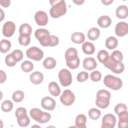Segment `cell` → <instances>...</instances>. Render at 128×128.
Instances as JSON below:
<instances>
[{
    "mask_svg": "<svg viewBox=\"0 0 128 128\" xmlns=\"http://www.w3.org/2000/svg\"><path fill=\"white\" fill-rule=\"evenodd\" d=\"M89 117L93 120H96L99 118L100 116L101 115V112L100 110L95 108H92L90 109L88 112Z\"/></svg>",
    "mask_w": 128,
    "mask_h": 128,
    "instance_id": "34",
    "label": "cell"
},
{
    "mask_svg": "<svg viewBox=\"0 0 128 128\" xmlns=\"http://www.w3.org/2000/svg\"><path fill=\"white\" fill-rule=\"evenodd\" d=\"M119 121L118 124V128H126L128 123V114L127 110L122 112L118 114Z\"/></svg>",
    "mask_w": 128,
    "mask_h": 128,
    "instance_id": "17",
    "label": "cell"
},
{
    "mask_svg": "<svg viewBox=\"0 0 128 128\" xmlns=\"http://www.w3.org/2000/svg\"><path fill=\"white\" fill-rule=\"evenodd\" d=\"M50 2L52 6L50 10V13L52 18H58L66 13V7L64 0H50Z\"/></svg>",
    "mask_w": 128,
    "mask_h": 128,
    "instance_id": "2",
    "label": "cell"
},
{
    "mask_svg": "<svg viewBox=\"0 0 128 128\" xmlns=\"http://www.w3.org/2000/svg\"><path fill=\"white\" fill-rule=\"evenodd\" d=\"M15 116L17 118V122L19 126L26 127L30 124V120L26 114V110L24 108H18L16 110Z\"/></svg>",
    "mask_w": 128,
    "mask_h": 128,
    "instance_id": "6",
    "label": "cell"
},
{
    "mask_svg": "<svg viewBox=\"0 0 128 128\" xmlns=\"http://www.w3.org/2000/svg\"><path fill=\"white\" fill-rule=\"evenodd\" d=\"M10 4V0H1L0 1V4L4 8H7L9 6Z\"/></svg>",
    "mask_w": 128,
    "mask_h": 128,
    "instance_id": "44",
    "label": "cell"
},
{
    "mask_svg": "<svg viewBox=\"0 0 128 128\" xmlns=\"http://www.w3.org/2000/svg\"><path fill=\"white\" fill-rule=\"evenodd\" d=\"M65 58L67 66L71 69H76L80 65V60L78 56L77 50L74 48H68L65 52Z\"/></svg>",
    "mask_w": 128,
    "mask_h": 128,
    "instance_id": "3",
    "label": "cell"
},
{
    "mask_svg": "<svg viewBox=\"0 0 128 128\" xmlns=\"http://www.w3.org/2000/svg\"><path fill=\"white\" fill-rule=\"evenodd\" d=\"M21 68L24 72H29L33 70L34 65L31 62L26 60L22 64Z\"/></svg>",
    "mask_w": 128,
    "mask_h": 128,
    "instance_id": "36",
    "label": "cell"
},
{
    "mask_svg": "<svg viewBox=\"0 0 128 128\" xmlns=\"http://www.w3.org/2000/svg\"><path fill=\"white\" fill-rule=\"evenodd\" d=\"M0 84H2L6 81V73L4 72H3L2 70H0Z\"/></svg>",
    "mask_w": 128,
    "mask_h": 128,
    "instance_id": "45",
    "label": "cell"
},
{
    "mask_svg": "<svg viewBox=\"0 0 128 128\" xmlns=\"http://www.w3.org/2000/svg\"><path fill=\"white\" fill-rule=\"evenodd\" d=\"M128 25L126 22H118L115 28V33L118 36H124L128 34Z\"/></svg>",
    "mask_w": 128,
    "mask_h": 128,
    "instance_id": "14",
    "label": "cell"
},
{
    "mask_svg": "<svg viewBox=\"0 0 128 128\" xmlns=\"http://www.w3.org/2000/svg\"><path fill=\"white\" fill-rule=\"evenodd\" d=\"M26 54L28 58L34 60L39 61L43 58L44 52L40 48L36 46H32L26 50Z\"/></svg>",
    "mask_w": 128,
    "mask_h": 128,
    "instance_id": "9",
    "label": "cell"
},
{
    "mask_svg": "<svg viewBox=\"0 0 128 128\" xmlns=\"http://www.w3.org/2000/svg\"><path fill=\"white\" fill-rule=\"evenodd\" d=\"M104 64L106 68H109L115 74H120L124 70V66L122 62H114L110 58Z\"/></svg>",
    "mask_w": 128,
    "mask_h": 128,
    "instance_id": "8",
    "label": "cell"
},
{
    "mask_svg": "<svg viewBox=\"0 0 128 128\" xmlns=\"http://www.w3.org/2000/svg\"><path fill=\"white\" fill-rule=\"evenodd\" d=\"M110 58L114 62H121L123 59V55L121 52L118 50H116L112 53Z\"/></svg>",
    "mask_w": 128,
    "mask_h": 128,
    "instance_id": "32",
    "label": "cell"
},
{
    "mask_svg": "<svg viewBox=\"0 0 128 128\" xmlns=\"http://www.w3.org/2000/svg\"><path fill=\"white\" fill-rule=\"evenodd\" d=\"M32 32V28L31 26L27 24L24 23L22 24L19 28L20 34H24L30 36Z\"/></svg>",
    "mask_w": 128,
    "mask_h": 128,
    "instance_id": "31",
    "label": "cell"
},
{
    "mask_svg": "<svg viewBox=\"0 0 128 128\" xmlns=\"http://www.w3.org/2000/svg\"><path fill=\"white\" fill-rule=\"evenodd\" d=\"M86 116L83 114H80L76 118L75 121L76 126L78 128H86Z\"/></svg>",
    "mask_w": 128,
    "mask_h": 128,
    "instance_id": "25",
    "label": "cell"
},
{
    "mask_svg": "<svg viewBox=\"0 0 128 128\" xmlns=\"http://www.w3.org/2000/svg\"><path fill=\"white\" fill-rule=\"evenodd\" d=\"M24 96V93L22 90H16L14 92L12 96V98L15 102H19L22 100Z\"/></svg>",
    "mask_w": 128,
    "mask_h": 128,
    "instance_id": "37",
    "label": "cell"
},
{
    "mask_svg": "<svg viewBox=\"0 0 128 128\" xmlns=\"http://www.w3.org/2000/svg\"><path fill=\"white\" fill-rule=\"evenodd\" d=\"M110 96V93L106 90H98L96 94V105L101 108H106L109 106Z\"/></svg>",
    "mask_w": 128,
    "mask_h": 128,
    "instance_id": "4",
    "label": "cell"
},
{
    "mask_svg": "<svg viewBox=\"0 0 128 128\" xmlns=\"http://www.w3.org/2000/svg\"><path fill=\"white\" fill-rule=\"evenodd\" d=\"M111 18L108 16H101L98 20V25L102 28L108 27L111 24Z\"/></svg>",
    "mask_w": 128,
    "mask_h": 128,
    "instance_id": "20",
    "label": "cell"
},
{
    "mask_svg": "<svg viewBox=\"0 0 128 128\" xmlns=\"http://www.w3.org/2000/svg\"><path fill=\"white\" fill-rule=\"evenodd\" d=\"M114 110L116 114L118 115L120 112L127 110V106L126 104L122 103L118 104L115 106L114 108Z\"/></svg>",
    "mask_w": 128,
    "mask_h": 128,
    "instance_id": "40",
    "label": "cell"
},
{
    "mask_svg": "<svg viewBox=\"0 0 128 128\" xmlns=\"http://www.w3.org/2000/svg\"><path fill=\"white\" fill-rule=\"evenodd\" d=\"M88 78V74L86 72H81L77 75L76 79L79 82H84L86 81Z\"/></svg>",
    "mask_w": 128,
    "mask_h": 128,
    "instance_id": "42",
    "label": "cell"
},
{
    "mask_svg": "<svg viewBox=\"0 0 128 128\" xmlns=\"http://www.w3.org/2000/svg\"><path fill=\"white\" fill-rule=\"evenodd\" d=\"M82 50L84 54H92L95 51V48L93 44L88 42H86L82 44Z\"/></svg>",
    "mask_w": 128,
    "mask_h": 128,
    "instance_id": "23",
    "label": "cell"
},
{
    "mask_svg": "<svg viewBox=\"0 0 128 128\" xmlns=\"http://www.w3.org/2000/svg\"><path fill=\"white\" fill-rule=\"evenodd\" d=\"M16 26L14 22L11 21L6 22L2 28V34L6 37L12 36L15 31Z\"/></svg>",
    "mask_w": 128,
    "mask_h": 128,
    "instance_id": "13",
    "label": "cell"
},
{
    "mask_svg": "<svg viewBox=\"0 0 128 128\" xmlns=\"http://www.w3.org/2000/svg\"><path fill=\"white\" fill-rule=\"evenodd\" d=\"M97 58L100 62L104 64L110 58V56L106 50H102L98 52L97 55Z\"/></svg>",
    "mask_w": 128,
    "mask_h": 128,
    "instance_id": "29",
    "label": "cell"
},
{
    "mask_svg": "<svg viewBox=\"0 0 128 128\" xmlns=\"http://www.w3.org/2000/svg\"><path fill=\"white\" fill-rule=\"evenodd\" d=\"M85 40L84 34L80 32H76L73 33L71 36L72 41L76 44H80L82 43Z\"/></svg>",
    "mask_w": 128,
    "mask_h": 128,
    "instance_id": "24",
    "label": "cell"
},
{
    "mask_svg": "<svg viewBox=\"0 0 128 128\" xmlns=\"http://www.w3.org/2000/svg\"><path fill=\"white\" fill-rule=\"evenodd\" d=\"M116 124L115 116L111 114H105L102 119V128H114Z\"/></svg>",
    "mask_w": 128,
    "mask_h": 128,
    "instance_id": "11",
    "label": "cell"
},
{
    "mask_svg": "<svg viewBox=\"0 0 128 128\" xmlns=\"http://www.w3.org/2000/svg\"><path fill=\"white\" fill-rule=\"evenodd\" d=\"M128 15V8L125 5H121L118 7L116 10V16L121 19L126 18Z\"/></svg>",
    "mask_w": 128,
    "mask_h": 128,
    "instance_id": "21",
    "label": "cell"
},
{
    "mask_svg": "<svg viewBox=\"0 0 128 128\" xmlns=\"http://www.w3.org/2000/svg\"><path fill=\"white\" fill-rule=\"evenodd\" d=\"M1 108L3 112H9L13 108V104L10 100H6L2 102Z\"/></svg>",
    "mask_w": 128,
    "mask_h": 128,
    "instance_id": "35",
    "label": "cell"
},
{
    "mask_svg": "<svg viewBox=\"0 0 128 128\" xmlns=\"http://www.w3.org/2000/svg\"><path fill=\"white\" fill-rule=\"evenodd\" d=\"M30 82L34 84H40L44 79V76L42 73L38 71H36L32 73L30 76Z\"/></svg>",
    "mask_w": 128,
    "mask_h": 128,
    "instance_id": "18",
    "label": "cell"
},
{
    "mask_svg": "<svg viewBox=\"0 0 128 128\" xmlns=\"http://www.w3.org/2000/svg\"><path fill=\"white\" fill-rule=\"evenodd\" d=\"M104 83L106 86L113 90H118L122 86V82L120 78L111 74L105 76L104 79Z\"/></svg>",
    "mask_w": 128,
    "mask_h": 128,
    "instance_id": "5",
    "label": "cell"
},
{
    "mask_svg": "<svg viewBox=\"0 0 128 128\" xmlns=\"http://www.w3.org/2000/svg\"><path fill=\"white\" fill-rule=\"evenodd\" d=\"M5 62L8 66L12 67V66H14L16 64L17 62L12 56V54H8L6 57Z\"/></svg>",
    "mask_w": 128,
    "mask_h": 128,
    "instance_id": "38",
    "label": "cell"
},
{
    "mask_svg": "<svg viewBox=\"0 0 128 128\" xmlns=\"http://www.w3.org/2000/svg\"><path fill=\"white\" fill-rule=\"evenodd\" d=\"M56 102L52 98L49 96L44 98L41 102L42 106L48 110H52L54 109L56 106Z\"/></svg>",
    "mask_w": 128,
    "mask_h": 128,
    "instance_id": "15",
    "label": "cell"
},
{
    "mask_svg": "<svg viewBox=\"0 0 128 128\" xmlns=\"http://www.w3.org/2000/svg\"><path fill=\"white\" fill-rule=\"evenodd\" d=\"M60 101L64 105L69 106L72 105L75 100L74 93L70 90H66L60 96Z\"/></svg>",
    "mask_w": 128,
    "mask_h": 128,
    "instance_id": "10",
    "label": "cell"
},
{
    "mask_svg": "<svg viewBox=\"0 0 128 128\" xmlns=\"http://www.w3.org/2000/svg\"><path fill=\"white\" fill-rule=\"evenodd\" d=\"M48 90L50 94L54 96H59L60 93V90L58 85L54 82H52L49 84Z\"/></svg>",
    "mask_w": 128,
    "mask_h": 128,
    "instance_id": "22",
    "label": "cell"
},
{
    "mask_svg": "<svg viewBox=\"0 0 128 128\" xmlns=\"http://www.w3.org/2000/svg\"><path fill=\"white\" fill-rule=\"evenodd\" d=\"M90 78L92 81L97 82L100 80L102 78V74L99 71L94 70L90 74Z\"/></svg>",
    "mask_w": 128,
    "mask_h": 128,
    "instance_id": "41",
    "label": "cell"
},
{
    "mask_svg": "<svg viewBox=\"0 0 128 128\" xmlns=\"http://www.w3.org/2000/svg\"><path fill=\"white\" fill-rule=\"evenodd\" d=\"M84 0H73V2L74 3H75L76 4H78V5H81L84 2Z\"/></svg>",
    "mask_w": 128,
    "mask_h": 128,
    "instance_id": "47",
    "label": "cell"
},
{
    "mask_svg": "<svg viewBox=\"0 0 128 128\" xmlns=\"http://www.w3.org/2000/svg\"><path fill=\"white\" fill-rule=\"evenodd\" d=\"M11 43L7 40L3 39L0 42V50L2 53L7 52L10 48Z\"/></svg>",
    "mask_w": 128,
    "mask_h": 128,
    "instance_id": "30",
    "label": "cell"
},
{
    "mask_svg": "<svg viewBox=\"0 0 128 128\" xmlns=\"http://www.w3.org/2000/svg\"><path fill=\"white\" fill-rule=\"evenodd\" d=\"M34 20L38 25L44 26L48 22V16L47 14L44 11H38L34 15Z\"/></svg>",
    "mask_w": 128,
    "mask_h": 128,
    "instance_id": "12",
    "label": "cell"
},
{
    "mask_svg": "<svg viewBox=\"0 0 128 128\" xmlns=\"http://www.w3.org/2000/svg\"><path fill=\"white\" fill-rule=\"evenodd\" d=\"M113 0H102V2L104 4V5H110L111 3L113 2Z\"/></svg>",
    "mask_w": 128,
    "mask_h": 128,
    "instance_id": "46",
    "label": "cell"
},
{
    "mask_svg": "<svg viewBox=\"0 0 128 128\" xmlns=\"http://www.w3.org/2000/svg\"><path fill=\"white\" fill-rule=\"evenodd\" d=\"M11 54L17 62L20 61L23 58V53L20 50H15Z\"/></svg>",
    "mask_w": 128,
    "mask_h": 128,
    "instance_id": "39",
    "label": "cell"
},
{
    "mask_svg": "<svg viewBox=\"0 0 128 128\" xmlns=\"http://www.w3.org/2000/svg\"><path fill=\"white\" fill-rule=\"evenodd\" d=\"M51 118V115L50 114L46 112H44V115L43 116L40 121V124H44V123H46L48 122Z\"/></svg>",
    "mask_w": 128,
    "mask_h": 128,
    "instance_id": "43",
    "label": "cell"
},
{
    "mask_svg": "<svg viewBox=\"0 0 128 128\" xmlns=\"http://www.w3.org/2000/svg\"><path fill=\"white\" fill-rule=\"evenodd\" d=\"M56 60L52 57L46 58L43 62V66L46 69H52L56 66Z\"/></svg>",
    "mask_w": 128,
    "mask_h": 128,
    "instance_id": "28",
    "label": "cell"
},
{
    "mask_svg": "<svg viewBox=\"0 0 128 128\" xmlns=\"http://www.w3.org/2000/svg\"><path fill=\"white\" fill-rule=\"evenodd\" d=\"M30 114L32 119L40 123L43 116L44 112L38 108H33L30 110Z\"/></svg>",
    "mask_w": 128,
    "mask_h": 128,
    "instance_id": "19",
    "label": "cell"
},
{
    "mask_svg": "<svg viewBox=\"0 0 128 128\" xmlns=\"http://www.w3.org/2000/svg\"><path fill=\"white\" fill-rule=\"evenodd\" d=\"M88 39L92 40H94L98 38L100 35V30L96 28H91L87 33Z\"/></svg>",
    "mask_w": 128,
    "mask_h": 128,
    "instance_id": "27",
    "label": "cell"
},
{
    "mask_svg": "<svg viewBox=\"0 0 128 128\" xmlns=\"http://www.w3.org/2000/svg\"><path fill=\"white\" fill-rule=\"evenodd\" d=\"M35 37L38 40L40 44L44 46H54L58 44V37L50 35L49 32L44 28H39L34 32Z\"/></svg>",
    "mask_w": 128,
    "mask_h": 128,
    "instance_id": "1",
    "label": "cell"
},
{
    "mask_svg": "<svg viewBox=\"0 0 128 128\" xmlns=\"http://www.w3.org/2000/svg\"><path fill=\"white\" fill-rule=\"evenodd\" d=\"M58 78L63 86H70L72 82V76L70 72L66 69L61 70L58 73Z\"/></svg>",
    "mask_w": 128,
    "mask_h": 128,
    "instance_id": "7",
    "label": "cell"
},
{
    "mask_svg": "<svg viewBox=\"0 0 128 128\" xmlns=\"http://www.w3.org/2000/svg\"><path fill=\"white\" fill-rule=\"evenodd\" d=\"M97 66V63L95 59L92 57H88L83 61V67L84 69L91 70L95 69Z\"/></svg>",
    "mask_w": 128,
    "mask_h": 128,
    "instance_id": "16",
    "label": "cell"
},
{
    "mask_svg": "<svg viewBox=\"0 0 128 128\" xmlns=\"http://www.w3.org/2000/svg\"><path fill=\"white\" fill-rule=\"evenodd\" d=\"M30 42V36L24 34H20L18 37V42L20 44L23 46H28Z\"/></svg>",
    "mask_w": 128,
    "mask_h": 128,
    "instance_id": "33",
    "label": "cell"
},
{
    "mask_svg": "<svg viewBox=\"0 0 128 128\" xmlns=\"http://www.w3.org/2000/svg\"><path fill=\"white\" fill-rule=\"evenodd\" d=\"M118 40L117 38L114 36H110L106 40V46L110 50L115 48L118 46Z\"/></svg>",
    "mask_w": 128,
    "mask_h": 128,
    "instance_id": "26",
    "label": "cell"
}]
</instances>
